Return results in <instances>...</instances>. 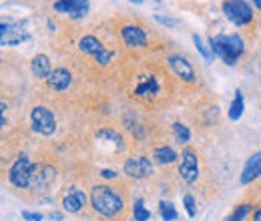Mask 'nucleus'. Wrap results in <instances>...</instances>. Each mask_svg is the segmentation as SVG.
I'll return each instance as SVG.
<instances>
[{
  "mask_svg": "<svg viewBox=\"0 0 261 221\" xmlns=\"http://www.w3.org/2000/svg\"><path fill=\"white\" fill-rule=\"evenodd\" d=\"M91 207L102 219H117L125 211V197L113 185H95L91 189Z\"/></svg>",
  "mask_w": 261,
  "mask_h": 221,
  "instance_id": "f257e3e1",
  "label": "nucleus"
},
{
  "mask_svg": "<svg viewBox=\"0 0 261 221\" xmlns=\"http://www.w3.org/2000/svg\"><path fill=\"white\" fill-rule=\"evenodd\" d=\"M209 48L213 53V57H219L225 64L237 63L243 53H245V42L243 38L237 34V32H231V34H217V36H211L209 38Z\"/></svg>",
  "mask_w": 261,
  "mask_h": 221,
  "instance_id": "f03ea898",
  "label": "nucleus"
},
{
  "mask_svg": "<svg viewBox=\"0 0 261 221\" xmlns=\"http://www.w3.org/2000/svg\"><path fill=\"white\" fill-rule=\"evenodd\" d=\"M34 171H36V163H33V159L29 155H20L8 169V181L16 189H29Z\"/></svg>",
  "mask_w": 261,
  "mask_h": 221,
  "instance_id": "7ed1b4c3",
  "label": "nucleus"
},
{
  "mask_svg": "<svg viewBox=\"0 0 261 221\" xmlns=\"http://www.w3.org/2000/svg\"><path fill=\"white\" fill-rule=\"evenodd\" d=\"M79 51L83 55H87V57H93L97 64H109L115 59V51L107 48L105 42L95 34H85L79 40Z\"/></svg>",
  "mask_w": 261,
  "mask_h": 221,
  "instance_id": "20e7f679",
  "label": "nucleus"
},
{
  "mask_svg": "<svg viewBox=\"0 0 261 221\" xmlns=\"http://www.w3.org/2000/svg\"><path fill=\"white\" fill-rule=\"evenodd\" d=\"M223 14L231 24L235 27H247L253 22V8L247 0H223Z\"/></svg>",
  "mask_w": 261,
  "mask_h": 221,
  "instance_id": "39448f33",
  "label": "nucleus"
},
{
  "mask_svg": "<svg viewBox=\"0 0 261 221\" xmlns=\"http://www.w3.org/2000/svg\"><path fill=\"white\" fill-rule=\"evenodd\" d=\"M161 95V81L155 72H141L137 75V85L133 89V96L143 101H155Z\"/></svg>",
  "mask_w": 261,
  "mask_h": 221,
  "instance_id": "423d86ee",
  "label": "nucleus"
},
{
  "mask_svg": "<svg viewBox=\"0 0 261 221\" xmlns=\"http://www.w3.org/2000/svg\"><path fill=\"white\" fill-rule=\"evenodd\" d=\"M31 123L34 131L42 137H50L57 131V117L48 107H34L31 111Z\"/></svg>",
  "mask_w": 261,
  "mask_h": 221,
  "instance_id": "0eeeda50",
  "label": "nucleus"
},
{
  "mask_svg": "<svg viewBox=\"0 0 261 221\" xmlns=\"http://www.w3.org/2000/svg\"><path fill=\"white\" fill-rule=\"evenodd\" d=\"M179 177L183 183L191 185L199 179V157L197 151L191 147H185L181 153V165H179Z\"/></svg>",
  "mask_w": 261,
  "mask_h": 221,
  "instance_id": "6e6552de",
  "label": "nucleus"
},
{
  "mask_svg": "<svg viewBox=\"0 0 261 221\" xmlns=\"http://www.w3.org/2000/svg\"><path fill=\"white\" fill-rule=\"evenodd\" d=\"M167 63L171 66V70H173L183 83H189V85L197 83V70L189 59H185V57H181V55H171Z\"/></svg>",
  "mask_w": 261,
  "mask_h": 221,
  "instance_id": "1a4fd4ad",
  "label": "nucleus"
},
{
  "mask_svg": "<svg viewBox=\"0 0 261 221\" xmlns=\"http://www.w3.org/2000/svg\"><path fill=\"white\" fill-rule=\"evenodd\" d=\"M123 171L133 179H149L153 175V163L149 157H130L125 161Z\"/></svg>",
  "mask_w": 261,
  "mask_h": 221,
  "instance_id": "9d476101",
  "label": "nucleus"
},
{
  "mask_svg": "<svg viewBox=\"0 0 261 221\" xmlns=\"http://www.w3.org/2000/svg\"><path fill=\"white\" fill-rule=\"evenodd\" d=\"M89 0H57L55 2V10L61 12V14H66L74 20H81L89 14Z\"/></svg>",
  "mask_w": 261,
  "mask_h": 221,
  "instance_id": "9b49d317",
  "label": "nucleus"
},
{
  "mask_svg": "<svg viewBox=\"0 0 261 221\" xmlns=\"http://www.w3.org/2000/svg\"><path fill=\"white\" fill-rule=\"evenodd\" d=\"M121 38L125 42L127 48H145L147 42H149V36L147 32L143 31V27L139 24H123L121 27Z\"/></svg>",
  "mask_w": 261,
  "mask_h": 221,
  "instance_id": "f8f14e48",
  "label": "nucleus"
},
{
  "mask_svg": "<svg viewBox=\"0 0 261 221\" xmlns=\"http://www.w3.org/2000/svg\"><path fill=\"white\" fill-rule=\"evenodd\" d=\"M53 183H55V169L48 167V165H38L36 163V171H34V177L29 189L36 191V193H44V191L50 189Z\"/></svg>",
  "mask_w": 261,
  "mask_h": 221,
  "instance_id": "ddd939ff",
  "label": "nucleus"
},
{
  "mask_svg": "<svg viewBox=\"0 0 261 221\" xmlns=\"http://www.w3.org/2000/svg\"><path fill=\"white\" fill-rule=\"evenodd\" d=\"M89 203L87 193L79 187H70L63 197V209L68 213H81Z\"/></svg>",
  "mask_w": 261,
  "mask_h": 221,
  "instance_id": "4468645a",
  "label": "nucleus"
},
{
  "mask_svg": "<svg viewBox=\"0 0 261 221\" xmlns=\"http://www.w3.org/2000/svg\"><path fill=\"white\" fill-rule=\"evenodd\" d=\"M70 83H72V75H70V70L65 68V66L53 68V72H50L48 79H46V87H48L50 91H55V93L66 91V89L70 87Z\"/></svg>",
  "mask_w": 261,
  "mask_h": 221,
  "instance_id": "2eb2a0df",
  "label": "nucleus"
},
{
  "mask_svg": "<svg viewBox=\"0 0 261 221\" xmlns=\"http://www.w3.org/2000/svg\"><path fill=\"white\" fill-rule=\"evenodd\" d=\"M259 177H261V151H257V153H253L251 157L245 161L239 181H241L243 185H249V183H253V181L259 179Z\"/></svg>",
  "mask_w": 261,
  "mask_h": 221,
  "instance_id": "dca6fc26",
  "label": "nucleus"
},
{
  "mask_svg": "<svg viewBox=\"0 0 261 221\" xmlns=\"http://www.w3.org/2000/svg\"><path fill=\"white\" fill-rule=\"evenodd\" d=\"M27 38H29V34L18 24H10V22L0 24V44H20Z\"/></svg>",
  "mask_w": 261,
  "mask_h": 221,
  "instance_id": "f3484780",
  "label": "nucleus"
},
{
  "mask_svg": "<svg viewBox=\"0 0 261 221\" xmlns=\"http://www.w3.org/2000/svg\"><path fill=\"white\" fill-rule=\"evenodd\" d=\"M31 68H33V75L36 79H42L46 81L48 75L53 72V64H50V59L46 55H36L31 61Z\"/></svg>",
  "mask_w": 261,
  "mask_h": 221,
  "instance_id": "a211bd4d",
  "label": "nucleus"
},
{
  "mask_svg": "<svg viewBox=\"0 0 261 221\" xmlns=\"http://www.w3.org/2000/svg\"><path fill=\"white\" fill-rule=\"evenodd\" d=\"M151 157L155 163H159V165H173L179 155L171 149V147H167V145H161V147H155L153 149V153H151Z\"/></svg>",
  "mask_w": 261,
  "mask_h": 221,
  "instance_id": "6ab92c4d",
  "label": "nucleus"
},
{
  "mask_svg": "<svg viewBox=\"0 0 261 221\" xmlns=\"http://www.w3.org/2000/svg\"><path fill=\"white\" fill-rule=\"evenodd\" d=\"M243 111H245V101H243V93L237 89L235 91V96H233V101H231V105H229V119L231 121H239L241 119V115H243Z\"/></svg>",
  "mask_w": 261,
  "mask_h": 221,
  "instance_id": "aec40b11",
  "label": "nucleus"
},
{
  "mask_svg": "<svg viewBox=\"0 0 261 221\" xmlns=\"http://www.w3.org/2000/svg\"><path fill=\"white\" fill-rule=\"evenodd\" d=\"M251 211H253V205H251V203H239V205L231 211V215H227L225 221H247Z\"/></svg>",
  "mask_w": 261,
  "mask_h": 221,
  "instance_id": "412c9836",
  "label": "nucleus"
},
{
  "mask_svg": "<svg viewBox=\"0 0 261 221\" xmlns=\"http://www.w3.org/2000/svg\"><path fill=\"white\" fill-rule=\"evenodd\" d=\"M173 135H175L177 143H181V145H187L189 139H191L189 129H187V125H183L181 121H175V123H173Z\"/></svg>",
  "mask_w": 261,
  "mask_h": 221,
  "instance_id": "4be33fe9",
  "label": "nucleus"
},
{
  "mask_svg": "<svg viewBox=\"0 0 261 221\" xmlns=\"http://www.w3.org/2000/svg\"><path fill=\"white\" fill-rule=\"evenodd\" d=\"M133 219L135 221H149L151 219V211H149V209H145L143 199H137V201L133 203Z\"/></svg>",
  "mask_w": 261,
  "mask_h": 221,
  "instance_id": "5701e85b",
  "label": "nucleus"
},
{
  "mask_svg": "<svg viewBox=\"0 0 261 221\" xmlns=\"http://www.w3.org/2000/svg\"><path fill=\"white\" fill-rule=\"evenodd\" d=\"M159 213H161L163 221H175L179 217V213H177V209L171 201H161L159 203Z\"/></svg>",
  "mask_w": 261,
  "mask_h": 221,
  "instance_id": "b1692460",
  "label": "nucleus"
},
{
  "mask_svg": "<svg viewBox=\"0 0 261 221\" xmlns=\"http://www.w3.org/2000/svg\"><path fill=\"white\" fill-rule=\"evenodd\" d=\"M193 44H195L197 51L201 53V57H203V59H207V61H211V59H213L211 48H207V46L203 44V40H201V36H199V34H193Z\"/></svg>",
  "mask_w": 261,
  "mask_h": 221,
  "instance_id": "393cba45",
  "label": "nucleus"
},
{
  "mask_svg": "<svg viewBox=\"0 0 261 221\" xmlns=\"http://www.w3.org/2000/svg\"><path fill=\"white\" fill-rule=\"evenodd\" d=\"M183 205H185V209H187V215H189V217H195V215H197L195 197H193V195H189V193H187V195H185V197H183Z\"/></svg>",
  "mask_w": 261,
  "mask_h": 221,
  "instance_id": "a878e982",
  "label": "nucleus"
},
{
  "mask_svg": "<svg viewBox=\"0 0 261 221\" xmlns=\"http://www.w3.org/2000/svg\"><path fill=\"white\" fill-rule=\"evenodd\" d=\"M155 20L163 27H177V20L175 18H169V16H161V14H155Z\"/></svg>",
  "mask_w": 261,
  "mask_h": 221,
  "instance_id": "bb28decb",
  "label": "nucleus"
},
{
  "mask_svg": "<svg viewBox=\"0 0 261 221\" xmlns=\"http://www.w3.org/2000/svg\"><path fill=\"white\" fill-rule=\"evenodd\" d=\"M22 217L29 221H40L42 219V215L40 213H33V211H22Z\"/></svg>",
  "mask_w": 261,
  "mask_h": 221,
  "instance_id": "cd10ccee",
  "label": "nucleus"
},
{
  "mask_svg": "<svg viewBox=\"0 0 261 221\" xmlns=\"http://www.w3.org/2000/svg\"><path fill=\"white\" fill-rule=\"evenodd\" d=\"M117 175H119V173H115V171H111V169H102V171H100V177H102V179H117Z\"/></svg>",
  "mask_w": 261,
  "mask_h": 221,
  "instance_id": "c85d7f7f",
  "label": "nucleus"
},
{
  "mask_svg": "<svg viewBox=\"0 0 261 221\" xmlns=\"http://www.w3.org/2000/svg\"><path fill=\"white\" fill-rule=\"evenodd\" d=\"M4 109H6V105L0 101V131L4 129V125H6V119H4Z\"/></svg>",
  "mask_w": 261,
  "mask_h": 221,
  "instance_id": "c756f323",
  "label": "nucleus"
},
{
  "mask_svg": "<svg viewBox=\"0 0 261 221\" xmlns=\"http://www.w3.org/2000/svg\"><path fill=\"white\" fill-rule=\"evenodd\" d=\"M251 221H261V205H257V209L253 211V217H251Z\"/></svg>",
  "mask_w": 261,
  "mask_h": 221,
  "instance_id": "7c9ffc66",
  "label": "nucleus"
},
{
  "mask_svg": "<svg viewBox=\"0 0 261 221\" xmlns=\"http://www.w3.org/2000/svg\"><path fill=\"white\" fill-rule=\"evenodd\" d=\"M50 217H53V219H63V213H59V211H53V213H50Z\"/></svg>",
  "mask_w": 261,
  "mask_h": 221,
  "instance_id": "2f4dec72",
  "label": "nucleus"
},
{
  "mask_svg": "<svg viewBox=\"0 0 261 221\" xmlns=\"http://www.w3.org/2000/svg\"><path fill=\"white\" fill-rule=\"evenodd\" d=\"M251 2L255 4V8H257V10H259V12H261V0H251Z\"/></svg>",
  "mask_w": 261,
  "mask_h": 221,
  "instance_id": "473e14b6",
  "label": "nucleus"
},
{
  "mask_svg": "<svg viewBox=\"0 0 261 221\" xmlns=\"http://www.w3.org/2000/svg\"><path fill=\"white\" fill-rule=\"evenodd\" d=\"M129 2H133V4H143L145 0H129Z\"/></svg>",
  "mask_w": 261,
  "mask_h": 221,
  "instance_id": "72a5a7b5",
  "label": "nucleus"
},
{
  "mask_svg": "<svg viewBox=\"0 0 261 221\" xmlns=\"http://www.w3.org/2000/svg\"><path fill=\"white\" fill-rule=\"evenodd\" d=\"M0 64H2V59H0Z\"/></svg>",
  "mask_w": 261,
  "mask_h": 221,
  "instance_id": "f704fd0d",
  "label": "nucleus"
}]
</instances>
